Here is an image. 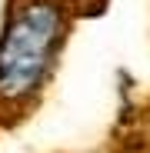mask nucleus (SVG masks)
I'll use <instances>...</instances> for the list:
<instances>
[{
  "label": "nucleus",
  "instance_id": "2",
  "mask_svg": "<svg viewBox=\"0 0 150 153\" xmlns=\"http://www.w3.org/2000/svg\"><path fill=\"white\" fill-rule=\"evenodd\" d=\"M77 7H80V13H84V17H97L100 10L107 7V0H77Z\"/></svg>",
  "mask_w": 150,
  "mask_h": 153
},
{
  "label": "nucleus",
  "instance_id": "1",
  "mask_svg": "<svg viewBox=\"0 0 150 153\" xmlns=\"http://www.w3.org/2000/svg\"><path fill=\"white\" fill-rule=\"evenodd\" d=\"M77 0H7L0 27V120L27 117L57 70Z\"/></svg>",
  "mask_w": 150,
  "mask_h": 153
}]
</instances>
